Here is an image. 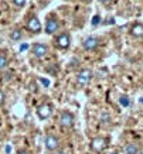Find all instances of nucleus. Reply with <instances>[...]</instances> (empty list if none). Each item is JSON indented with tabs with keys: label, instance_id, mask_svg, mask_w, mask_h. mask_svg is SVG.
<instances>
[{
	"label": "nucleus",
	"instance_id": "nucleus-1",
	"mask_svg": "<svg viewBox=\"0 0 143 154\" xmlns=\"http://www.w3.org/2000/svg\"><path fill=\"white\" fill-rule=\"evenodd\" d=\"M89 147L95 153H102L108 147V140H106L105 137H101V136L94 137L92 140H91V143H89Z\"/></svg>",
	"mask_w": 143,
	"mask_h": 154
},
{
	"label": "nucleus",
	"instance_id": "nucleus-2",
	"mask_svg": "<svg viewBox=\"0 0 143 154\" xmlns=\"http://www.w3.org/2000/svg\"><path fill=\"white\" fill-rule=\"evenodd\" d=\"M37 116L41 119V120H47L48 117L52 115V106L50 103H41L40 106L37 107Z\"/></svg>",
	"mask_w": 143,
	"mask_h": 154
},
{
	"label": "nucleus",
	"instance_id": "nucleus-3",
	"mask_svg": "<svg viewBox=\"0 0 143 154\" xmlns=\"http://www.w3.org/2000/svg\"><path fill=\"white\" fill-rule=\"evenodd\" d=\"M44 144H46V149L48 151H56L60 147V139L56 134H47L46 140H44Z\"/></svg>",
	"mask_w": 143,
	"mask_h": 154
},
{
	"label": "nucleus",
	"instance_id": "nucleus-4",
	"mask_svg": "<svg viewBox=\"0 0 143 154\" xmlns=\"http://www.w3.org/2000/svg\"><path fill=\"white\" fill-rule=\"evenodd\" d=\"M60 125L65 129L74 126V115L71 112H62L60 116Z\"/></svg>",
	"mask_w": 143,
	"mask_h": 154
},
{
	"label": "nucleus",
	"instance_id": "nucleus-5",
	"mask_svg": "<svg viewBox=\"0 0 143 154\" xmlns=\"http://www.w3.org/2000/svg\"><path fill=\"white\" fill-rule=\"evenodd\" d=\"M91 79H92V71L91 69H82L78 74V76H77V82H78L79 85H82V86L89 84Z\"/></svg>",
	"mask_w": 143,
	"mask_h": 154
},
{
	"label": "nucleus",
	"instance_id": "nucleus-6",
	"mask_svg": "<svg viewBox=\"0 0 143 154\" xmlns=\"http://www.w3.org/2000/svg\"><path fill=\"white\" fill-rule=\"evenodd\" d=\"M99 44H101V41H99L97 37H88V38H85L82 42L84 48H85L87 51H94V50H97V48L99 47Z\"/></svg>",
	"mask_w": 143,
	"mask_h": 154
},
{
	"label": "nucleus",
	"instance_id": "nucleus-7",
	"mask_svg": "<svg viewBox=\"0 0 143 154\" xmlns=\"http://www.w3.org/2000/svg\"><path fill=\"white\" fill-rule=\"evenodd\" d=\"M27 30H30L31 33H40L41 31V23L38 21L37 17H31L27 21Z\"/></svg>",
	"mask_w": 143,
	"mask_h": 154
},
{
	"label": "nucleus",
	"instance_id": "nucleus-8",
	"mask_svg": "<svg viewBox=\"0 0 143 154\" xmlns=\"http://www.w3.org/2000/svg\"><path fill=\"white\" fill-rule=\"evenodd\" d=\"M69 42H71V40H69L68 34H60L58 38H57V45L61 50H67L69 47Z\"/></svg>",
	"mask_w": 143,
	"mask_h": 154
},
{
	"label": "nucleus",
	"instance_id": "nucleus-9",
	"mask_svg": "<svg viewBox=\"0 0 143 154\" xmlns=\"http://www.w3.org/2000/svg\"><path fill=\"white\" fill-rule=\"evenodd\" d=\"M33 52H34V55L37 57V58H43V57H46L47 54V45L46 44H34L33 45Z\"/></svg>",
	"mask_w": 143,
	"mask_h": 154
},
{
	"label": "nucleus",
	"instance_id": "nucleus-10",
	"mask_svg": "<svg viewBox=\"0 0 143 154\" xmlns=\"http://www.w3.org/2000/svg\"><path fill=\"white\" fill-rule=\"evenodd\" d=\"M58 30V23H57L54 19H50L47 21V26H46V33L47 34H54Z\"/></svg>",
	"mask_w": 143,
	"mask_h": 154
},
{
	"label": "nucleus",
	"instance_id": "nucleus-11",
	"mask_svg": "<svg viewBox=\"0 0 143 154\" xmlns=\"http://www.w3.org/2000/svg\"><path fill=\"white\" fill-rule=\"evenodd\" d=\"M130 34L133 37H143V24H140V23L133 24L132 28H130Z\"/></svg>",
	"mask_w": 143,
	"mask_h": 154
},
{
	"label": "nucleus",
	"instance_id": "nucleus-12",
	"mask_svg": "<svg viewBox=\"0 0 143 154\" xmlns=\"http://www.w3.org/2000/svg\"><path fill=\"white\" fill-rule=\"evenodd\" d=\"M138 153H139L138 146L133 144V143H130V144L125 147V154H138Z\"/></svg>",
	"mask_w": 143,
	"mask_h": 154
},
{
	"label": "nucleus",
	"instance_id": "nucleus-13",
	"mask_svg": "<svg viewBox=\"0 0 143 154\" xmlns=\"http://www.w3.org/2000/svg\"><path fill=\"white\" fill-rule=\"evenodd\" d=\"M7 62H9L7 57H6L5 54H3V52H0V69L6 68V66H7Z\"/></svg>",
	"mask_w": 143,
	"mask_h": 154
},
{
	"label": "nucleus",
	"instance_id": "nucleus-14",
	"mask_svg": "<svg viewBox=\"0 0 143 154\" xmlns=\"http://www.w3.org/2000/svg\"><path fill=\"white\" fill-rule=\"evenodd\" d=\"M21 37H23V33H21L20 30H14L13 33H10V38H11V40H14V41L20 40Z\"/></svg>",
	"mask_w": 143,
	"mask_h": 154
},
{
	"label": "nucleus",
	"instance_id": "nucleus-15",
	"mask_svg": "<svg viewBox=\"0 0 143 154\" xmlns=\"http://www.w3.org/2000/svg\"><path fill=\"white\" fill-rule=\"evenodd\" d=\"M119 103L122 105L123 107H128L130 105V102H129V98L128 96H120V99H119Z\"/></svg>",
	"mask_w": 143,
	"mask_h": 154
},
{
	"label": "nucleus",
	"instance_id": "nucleus-16",
	"mask_svg": "<svg viewBox=\"0 0 143 154\" xmlns=\"http://www.w3.org/2000/svg\"><path fill=\"white\" fill-rule=\"evenodd\" d=\"M14 2V5L16 6H19V7H23L24 5H26V2H27V0H13Z\"/></svg>",
	"mask_w": 143,
	"mask_h": 154
},
{
	"label": "nucleus",
	"instance_id": "nucleus-17",
	"mask_svg": "<svg viewBox=\"0 0 143 154\" xmlns=\"http://www.w3.org/2000/svg\"><path fill=\"white\" fill-rule=\"evenodd\" d=\"M99 16H94V19H92V24L94 26H97V24H99Z\"/></svg>",
	"mask_w": 143,
	"mask_h": 154
},
{
	"label": "nucleus",
	"instance_id": "nucleus-18",
	"mask_svg": "<svg viewBox=\"0 0 143 154\" xmlns=\"http://www.w3.org/2000/svg\"><path fill=\"white\" fill-rule=\"evenodd\" d=\"M3 102H5V94H3V92L0 91V106L3 105Z\"/></svg>",
	"mask_w": 143,
	"mask_h": 154
},
{
	"label": "nucleus",
	"instance_id": "nucleus-19",
	"mask_svg": "<svg viewBox=\"0 0 143 154\" xmlns=\"http://www.w3.org/2000/svg\"><path fill=\"white\" fill-rule=\"evenodd\" d=\"M28 48V44H23V45H20V51H26Z\"/></svg>",
	"mask_w": 143,
	"mask_h": 154
},
{
	"label": "nucleus",
	"instance_id": "nucleus-20",
	"mask_svg": "<svg viewBox=\"0 0 143 154\" xmlns=\"http://www.w3.org/2000/svg\"><path fill=\"white\" fill-rule=\"evenodd\" d=\"M40 81H41V84L44 85V86H48V85H50V82H48V81H47V79H43V78H41V79H40Z\"/></svg>",
	"mask_w": 143,
	"mask_h": 154
},
{
	"label": "nucleus",
	"instance_id": "nucleus-21",
	"mask_svg": "<svg viewBox=\"0 0 143 154\" xmlns=\"http://www.w3.org/2000/svg\"><path fill=\"white\" fill-rule=\"evenodd\" d=\"M17 154H30L27 151V150H20V151H17Z\"/></svg>",
	"mask_w": 143,
	"mask_h": 154
},
{
	"label": "nucleus",
	"instance_id": "nucleus-22",
	"mask_svg": "<svg viewBox=\"0 0 143 154\" xmlns=\"http://www.w3.org/2000/svg\"><path fill=\"white\" fill-rule=\"evenodd\" d=\"M113 23H115V20H113V19H108V20H106V24H113Z\"/></svg>",
	"mask_w": 143,
	"mask_h": 154
},
{
	"label": "nucleus",
	"instance_id": "nucleus-23",
	"mask_svg": "<svg viewBox=\"0 0 143 154\" xmlns=\"http://www.w3.org/2000/svg\"><path fill=\"white\" fill-rule=\"evenodd\" d=\"M10 151H11V146L7 144V147H6V153H10Z\"/></svg>",
	"mask_w": 143,
	"mask_h": 154
},
{
	"label": "nucleus",
	"instance_id": "nucleus-24",
	"mask_svg": "<svg viewBox=\"0 0 143 154\" xmlns=\"http://www.w3.org/2000/svg\"><path fill=\"white\" fill-rule=\"evenodd\" d=\"M56 154H68L67 151H64V150H61V151H58V153H56Z\"/></svg>",
	"mask_w": 143,
	"mask_h": 154
},
{
	"label": "nucleus",
	"instance_id": "nucleus-25",
	"mask_svg": "<svg viewBox=\"0 0 143 154\" xmlns=\"http://www.w3.org/2000/svg\"><path fill=\"white\" fill-rule=\"evenodd\" d=\"M109 154H118V153H116V151H112V153H109Z\"/></svg>",
	"mask_w": 143,
	"mask_h": 154
},
{
	"label": "nucleus",
	"instance_id": "nucleus-26",
	"mask_svg": "<svg viewBox=\"0 0 143 154\" xmlns=\"http://www.w3.org/2000/svg\"><path fill=\"white\" fill-rule=\"evenodd\" d=\"M138 154H143V151H139V153Z\"/></svg>",
	"mask_w": 143,
	"mask_h": 154
},
{
	"label": "nucleus",
	"instance_id": "nucleus-27",
	"mask_svg": "<svg viewBox=\"0 0 143 154\" xmlns=\"http://www.w3.org/2000/svg\"><path fill=\"white\" fill-rule=\"evenodd\" d=\"M102 2H109V0H102Z\"/></svg>",
	"mask_w": 143,
	"mask_h": 154
},
{
	"label": "nucleus",
	"instance_id": "nucleus-28",
	"mask_svg": "<svg viewBox=\"0 0 143 154\" xmlns=\"http://www.w3.org/2000/svg\"><path fill=\"white\" fill-rule=\"evenodd\" d=\"M142 103H143V98H142Z\"/></svg>",
	"mask_w": 143,
	"mask_h": 154
}]
</instances>
